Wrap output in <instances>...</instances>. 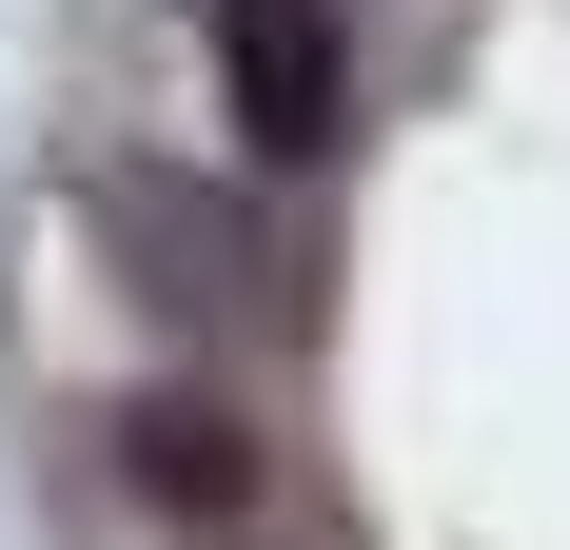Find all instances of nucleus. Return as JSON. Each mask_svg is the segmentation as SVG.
Listing matches in <instances>:
<instances>
[{"label":"nucleus","instance_id":"nucleus-1","mask_svg":"<svg viewBox=\"0 0 570 550\" xmlns=\"http://www.w3.org/2000/svg\"><path fill=\"white\" fill-rule=\"evenodd\" d=\"M217 79H236V138L276 177H315L354 138V59H335V0H217Z\"/></svg>","mask_w":570,"mask_h":550},{"label":"nucleus","instance_id":"nucleus-2","mask_svg":"<svg viewBox=\"0 0 570 550\" xmlns=\"http://www.w3.org/2000/svg\"><path fill=\"white\" fill-rule=\"evenodd\" d=\"M118 472H138V492H158V511H236V492H256V452H236L217 413H177V393H158V413H138V433H118Z\"/></svg>","mask_w":570,"mask_h":550}]
</instances>
